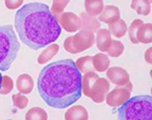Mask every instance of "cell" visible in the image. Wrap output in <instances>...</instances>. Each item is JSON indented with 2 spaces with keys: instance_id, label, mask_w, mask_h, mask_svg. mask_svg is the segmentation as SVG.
Wrapping results in <instances>:
<instances>
[{
  "instance_id": "cell-1",
  "label": "cell",
  "mask_w": 152,
  "mask_h": 120,
  "mask_svg": "<svg viewBox=\"0 0 152 120\" xmlns=\"http://www.w3.org/2000/svg\"><path fill=\"white\" fill-rule=\"evenodd\" d=\"M38 91L48 106L65 109L81 97V72L72 59L52 62L42 69L38 77Z\"/></svg>"
},
{
  "instance_id": "cell-2",
  "label": "cell",
  "mask_w": 152,
  "mask_h": 120,
  "mask_svg": "<svg viewBox=\"0 0 152 120\" xmlns=\"http://www.w3.org/2000/svg\"><path fill=\"white\" fill-rule=\"evenodd\" d=\"M14 26L20 41L34 50L45 48L57 41L61 35L58 19L47 4L28 3L14 15Z\"/></svg>"
},
{
  "instance_id": "cell-3",
  "label": "cell",
  "mask_w": 152,
  "mask_h": 120,
  "mask_svg": "<svg viewBox=\"0 0 152 120\" xmlns=\"http://www.w3.org/2000/svg\"><path fill=\"white\" fill-rule=\"evenodd\" d=\"M122 120H152V98L149 95L130 97L118 109Z\"/></svg>"
},
{
  "instance_id": "cell-4",
  "label": "cell",
  "mask_w": 152,
  "mask_h": 120,
  "mask_svg": "<svg viewBox=\"0 0 152 120\" xmlns=\"http://www.w3.org/2000/svg\"><path fill=\"white\" fill-rule=\"evenodd\" d=\"M20 49L18 37L11 26H0V71H6L16 59Z\"/></svg>"
},
{
  "instance_id": "cell-5",
  "label": "cell",
  "mask_w": 152,
  "mask_h": 120,
  "mask_svg": "<svg viewBox=\"0 0 152 120\" xmlns=\"http://www.w3.org/2000/svg\"><path fill=\"white\" fill-rule=\"evenodd\" d=\"M110 90V82L99 77L94 71L84 73L82 77V93L95 103H102Z\"/></svg>"
},
{
  "instance_id": "cell-6",
  "label": "cell",
  "mask_w": 152,
  "mask_h": 120,
  "mask_svg": "<svg viewBox=\"0 0 152 120\" xmlns=\"http://www.w3.org/2000/svg\"><path fill=\"white\" fill-rule=\"evenodd\" d=\"M94 44V32L89 30L81 29L74 36L68 37L64 42V49L68 53L77 54L86 49L92 47Z\"/></svg>"
},
{
  "instance_id": "cell-7",
  "label": "cell",
  "mask_w": 152,
  "mask_h": 120,
  "mask_svg": "<svg viewBox=\"0 0 152 120\" xmlns=\"http://www.w3.org/2000/svg\"><path fill=\"white\" fill-rule=\"evenodd\" d=\"M56 18L58 19L59 24H61L62 28L68 33H75L81 29L80 18L73 12H63L58 16H56Z\"/></svg>"
},
{
  "instance_id": "cell-8",
  "label": "cell",
  "mask_w": 152,
  "mask_h": 120,
  "mask_svg": "<svg viewBox=\"0 0 152 120\" xmlns=\"http://www.w3.org/2000/svg\"><path fill=\"white\" fill-rule=\"evenodd\" d=\"M130 97H131V91H129L125 87H121L107 93L105 96V101L109 106L115 108V107H120L121 105H123Z\"/></svg>"
},
{
  "instance_id": "cell-9",
  "label": "cell",
  "mask_w": 152,
  "mask_h": 120,
  "mask_svg": "<svg viewBox=\"0 0 152 120\" xmlns=\"http://www.w3.org/2000/svg\"><path fill=\"white\" fill-rule=\"evenodd\" d=\"M107 80L112 84L119 85V87H124L126 84L130 82V75L126 69L119 66H114V67L107 68Z\"/></svg>"
},
{
  "instance_id": "cell-10",
  "label": "cell",
  "mask_w": 152,
  "mask_h": 120,
  "mask_svg": "<svg viewBox=\"0 0 152 120\" xmlns=\"http://www.w3.org/2000/svg\"><path fill=\"white\" fill-rule=\"evenodd\" d=\"M121 13H120V9L115 5H107L104 7L102 13L99 16V21L104 24H113L115 21H119Z\"/></svg>"
},
{
  "instance_id": "cell-11",
  "label": "cell",
  "mask_w": 152,
  "mask_h": 120,
  "mask_svg": "<svg viewBox=\"0 0 152 120\" xmlns=\"http://www.w3.org/2000/svg\"><path fill=\"white\" fill-rule=\"evenodd\" d=\"M16 89L21 94H31L34 89V80L29 74L23 73L16 80Z\"/></svg>"
},
{
  "instance_id": "cell-12",
  "label": "cell",
  "mask_w": 152,
  "mask_h": 120,
  "mask_svg": "<svg viewBox=\"0 0 152 120\" xmlns=\"http://www.w3.org/2000/svg\"><path fill=\"white\" fill-rule=\"evenodd\" d=\"M65 119L67 120H86L88 119V112L87 110L81 105L78 106H72L66 111Z\"/></svg>"
},
{
  "instance_id": "cell-13",
  "label": "cell",
  "mask_w": 152,
  "mask_h": 120,
  "mask_svg": "<svg viewBox=\"0 0 152 120\" xmlns=\"http://www.w3.org/2000/svg\"><path fill=\"white\" fill-rule=\"evenodd\" d=\"M112 35L109 30L99 29L96 35V46L97 49L102 52H105L112 43Z\"/></svg>"
},
{
  "instance_id": "cell-14",
  "label": "cell",
  "mask_w": 152,
  "mask_h": 120,
  "mask_svg": "<svg viewBox=\"0 0 152 120\" xmlns=\"http://www.w3.org/2000/svg\"><path fill=\"white\" fill-rule=\"evenodd\" d=\"M59 49H60V47H59L58 44L52 43L50 45H48V47L44 49L43 52L39 55L38 63L39 64H46V63H48L59 52Z\"/></svg>"
},
{
  "instance_id": "cell-15",
  "label": "cell",
  "mask_w": 152,
  "mask_h": 120,
  "mask_svg": "<svg viewBox=\"0 0 152 120\" xmlns=\"http://www.w3.org/2000/svg\"><path fill=\"white\" fill-rule=\"evenodd\" d=\"M137 41L139 43L150 44L152 42V24H142L137 32Z\"/></svg>"
},
{
  "instance_id": "cell-16",
  "label": "cell",
  "mask_w": 152,
  "mask_h": 120,
  "mask_svg": "<svg viewBox=\"0 0 152 120\" xmlns=\"http://www.w3.org/2000/svg\"><path fill=\"white\" fill-rule=\"evenodd\" d=\"M85 13L90 16H97L102 13L104 9V1L102 0H85L84 1Z\"/></svg>"
},
{
  "instance_id": "cell-17",
  "label": "cell",
  "mask_w": 152,
  "mask_h": 120,
  "mask_svg": "<svg viewBox=\"0 0 152 120\" xmlns=\"http://www.w3.org/2000/svg\"><path fill=\"white\" fill-rule=\"evenodd\" d=\"M92 65L95 71L104 72L110 67V59L104 53H99L92 56Z\"/></svg>"
},
{
  "instance_id": "cell-18",
  "label": "cell",
  "mask_w": 152,
  "mask_h": 120,
  "mask_svg": "<svg viewBox=\"0 0 152 120\" xmlns=\"http://www.w3.org/2000/svg\"><path fill=\"white\" fill-rule=\"evenodd\" d=\"M81 29H85V30H89L91 32H97V30H99L100 23L99 21H97L95 18V16H90L87 13H81Z\"/></svg>"
},
{
  "instance_id": "cell-19",
  "label": "cell",
  "mask_w": 152,
  "mask_h": 120,
  "mask_svg": "<svg viewBox=\"0 0 152 120\" xmlns=\"http://www.w3.org/2000/svg\"><path fill=\"white\" fill-rule=\"evenodd\" d=\"M109 31L111 35H114L116 38H122L126 35L128 28H127L126 21L120 18L119 21L109 24Z\"/></svg>"
},
{
  "instance_id": "cell-20",
  "label": "cell",
  "mask_w": 152,
  "mask_h": 120,
  "mask_svg": "<svg viewBox=\"0 0 152 120\" xmlns=\"http://www.w3.org/2000/svg\"><path fill=\"white\" fill-rule=\"evenodd\" d=\"M131 8L140 15H148L151 11V3L148 0H132Z\"/></svg>"
},
{
  "instance_id": "cell-21",
  "label": "cell",
  "mask_w": 152,
  "mask_h": 120,
  "mask_svg": "<svg viewBox=\"0 0 152 120\" xmlns=\"http://www.w3.org/2000/svg\"><path fill=\"white\" fill-rule=\"evenodd\" d=\"M75 64L81 73L94 71V65H92V56H83V57L77 59Z\"/></svg>"
},
{
  "instance_id": "cell-22",
  "label": "cell",
  "mask_w": 152,
  "mask_h": 120,
  "mask_svg": "<svg viewBox=\"0 0 152 120\" xmlns=\"http://www.w3.org/2000/svg\"><path fill=\"white\" fill-rule=\"evenodd\" d=\"M124 50H125V47H124V44L120 41H112L111 45L110 47L107 48V50L105 51L107 54L111 57H120L122 54L124 53Z\"/></svg>"
},
{
  "instance_id": "cell-23",
  "label": "cell",
  "mask_w": 152,
  "mask_h": 120,
  "mask_svg": "<svg viewBox=\"0 0 152 120\" xmlns=\"http://www.w3.org/2000/svg\"><path fill=\"white\" fill-rule=\"evenodd\" d=\"M26 119L28 120H46L48 119L47 112L40 107H34V108L29 109L28 113L26 115Z\"/></svg>"
},
{
  "instance_id": "cell-24",
  "label": "cell",
  "mask_w": 152,
  "mask_h": 120,
  "mask_svg": "<svg viewBox=\"0 0 152 120\" xmlns=\"http://www.w3.org/2000/svg\"><path fill=\"white\" fill-rule=\"evenodd\" d=\"M142 24H143V21H142L141 19H135V21H133V23L131 24V26H130V28L128 30L129 39L133 44L139 43L138 41H137V32H138L139 27H140Z\"/></svg>"
},
{
  "instance_id": "cell-25",
  "label": "cell",
  "mask_w": 152,
  "mask_h": 120,
  "mask_svg": "<svg viewBox=\"0 0 152 120\" xmlns=\"http://www.w3.org/2000/svg\"><path fill=\"white\" fill-rule=\"evenodd\" d=\"M13 90V80L8 75H2L1 87H0V94L7 95Z\"/></svg>"
},
{
  "instance_id": "cell-26",
  "label": "cell",
  "mask_w": 152,
  "mask_h": 120,
  "mask_svg": "<svg viewBox=\"0 0 152 120\" xmlns=\"http://www.w3.org/2000/svg\"><path fill=\"white\" fill-rule=\"evenodd\" d=\"M70 0H53L52 4V13L55 16H58L59 14H61L64 10V8L67 6V4L69 3Z\"/></svg>"
},
{
  "instance_id": "cell-27",
  "label": "cell",
  "mask_w": 152,
  "mask_h": 120,
  "mask_svg": "<svg viewBox=\"0 0 152 120\" xmlns=\"http://www.w3.org/2000/svg\"><path fill=\"white\" fill-rule=\"evenodd\" d=\"M12 102H13V105L18 109H24L28 104V99L24 96V94H14L12 96Z\"/></svg>"
},
{
  "instance_id": "cell-28",
  "label": "cell",
  "mask_w": 152,
  "mask_h": 120,
  "mask_svg": "<svg viewBox=\"0 0 152 120\" xmlns=\"http://www.w3.org/2000/svg\"><path fill=\"white\" fill-rule=\"evenodd\" d=\"M23 3V0H4V4L8 9H16L19 8Z\"/></svg>"
},
{
  "instance_id": "cell-29",
  "label": "cell",
  "mask_w": 152,
  "mask_h": 120,
  "mask_svg": "<svg viewBox=\"0 0 152 120\" xmlns=\"http://www.w3.org/2000/svg\"><path fill=\"white\" fill-rule=\"evenodd\" d=\"M151 52H152V48H148V50L145 52V60H146V62L149 63V64H151V63H152Z\"/></svg>"
},
{
  "instance_id": "cell-30",
  "label": "cell",
  "mask_w": 152,
  "mask_h": 120,
  "mask_svg": "<svg viewBox=\"0 0 152 120\" xmlns=\"http://www.w3.org/2000/svg\"><path fill=\"white\" fill-rule=\"evenodd\" d=\"M1 80H2V74L0 73V87H1Z\"/></svg>"
},
{
  "instance_id": "cell-31",
  "label": "cell",
  "mask_w": 152,
  "mask_h": 120,
  "mask_svg": "<svg viewBox=\"0 0 152 120\" xmlns=\"http://www.w3.org/2000/svg\"><path fill=\"white\" fill-rule=\"evenodd\" d=\"M148 1H149V2H150V3H151V0H148Z\"/></svg>"
}]
</instances>
